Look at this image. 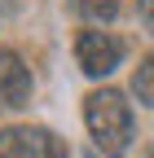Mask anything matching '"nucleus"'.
Here are the masks:
<instances>
[{"instance_id": "f257e3e1", "label": "nucleus", "mask_w": 154, "mask_h": 158, "mask_svg": "<svg viewBox=\"0 0 154 158\" xmlns=\"http://www.w3.org/2000/svg\"><path fill=\"white\" fill-rule=\"evenodd\" d=\"M84 118H88V132L97 141V149H106V154H119L132 141V110L123 101V92H114V88L88 92L84 97Z\"/></svg>"}, {"instance_id": "f03ea898", "label": "nucleus", "mask_w": 154, "mask_h": 158, "mask_svg": "<svg viewBox=\"0 0 154 158\" xmlns=\"http://www.w3.org/2000/svg\"><path fill=\"white\" fill-rule=\"evenodd\" d=\"M75 62H79L84 75L101 79V75H110L123 62V40L110 35V31H79V40H75Z\"/></svg>"}, {"instance_id": "7ed1b4c3", "label": "nucleus", "mask_w": 154, "mask_h": 158, "mask_svg": "<svg viewBox=\"0 0 154 158\" xmlns=\"http://www.w3.org/2000/svg\"><path fill=\"white\" fill-rule=\"evenodd\" d=\"M31 101V70L22 66V57L13 48H0V106L22 110Z\"/></svg>"}, {"instance_id": "20e7f679", "label": "nucleus", "mask_w": 154, "mask_h": 158, "mask_svg": "<svg viewBox=\"0 0 154 158\" xmlns=\"http://www.w3.org/2000/svg\"><path fill=\"white\" fill-rule=\"evenodd\" d=\"M0 158H44L40 127H0Z\"/></svg>"}, {"instance_id": "39448f33", "label": "nucleus", "mask_w": 154, "mask_h": 158, "mask_svg": "<svg viewBox=\"0 0 154 158\" xmlns=\"http://www.w3.org/2000/svg\"><path fill=\"white\" fill-rule=\"evenodd\" d=\"M132 92H137L141 106H154V53H145L137 70H132Z\"/></svg>"}, {"instance_id": "423d86ee", "label": "nucleus", "mask_w": 154, "mask_h": 158, "mask_svg": "<svg viewBox=\"0 0 154 158\" xmlns=\"http://www.w3.org/2000/svg\"><path fill=\"white\" fill-rule=\"evenodd\" d=\"M71 9L84 18V22H110L119 13V0H71Z\"/></svg>"}, {"instance_id": "0eeeda50", "label": "nucleus", "mask_w": 154, "mask_h": 158, "mask_svg": "<svg viewBox=\"0 0 154 158\" xmlns=\"http://www.w3.org/2000/svg\"><path fill=\"white\" fill-rule=\"evenodd\" d=\"M40 145H44V158H66V145L57 141L49 127H40Z\"/></svg>"}, {"instance_id": "6e6552de", "label": "nucleus", "mask_w": 154, "mask_h": 158, "mask_svg": "<svg viewBox=\"0 0 154 158\" xmlns=\"http://www.w3.org/2000/svg\"><path fill=\"white\" fill-rule=\"evenodd\" d=\"M137 18L145 31H154V0H137Z\"/></svg>"}, {"instance_id": "1a4fd4ad", "label": "nucleus", "mask_w": 154, "mask_h": 158, "mask_svg": "<svg viewBox=\"0 0 154 158\" xmlns=\"http://www.w3.org/2000/svg\"><path fill=\"white\" fill-rule=\"evenodd\" d=\"M150 158H154V154H150Z\"/></svg>"}]
</instances>
